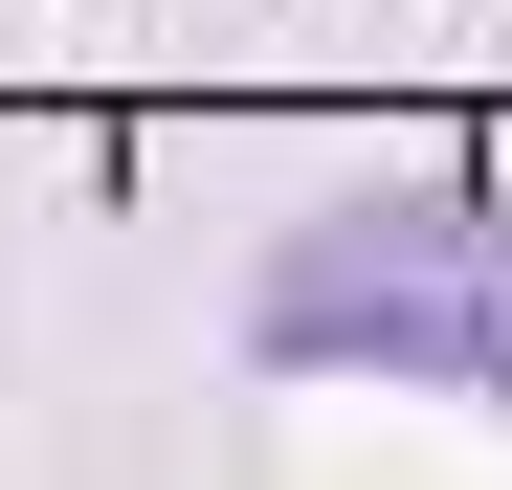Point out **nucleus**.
<instances>
[{
  "label": "nucleus",
  "instance_id": "f257e3e1",
  "mask_svg": "<svg viewBox=\"0 0 512 490\" xmlns=\"http://www.w3.org/2000/svg\"><path fill=\"white\" fill-rule=\"evenodd\" d=\"M245 357L268 379H423L512 424V201L490 179H401V201H312L245 268Z\"/></svg>",
  "mask_w": 512,
  "mask_h": 490
}]
</instances>
